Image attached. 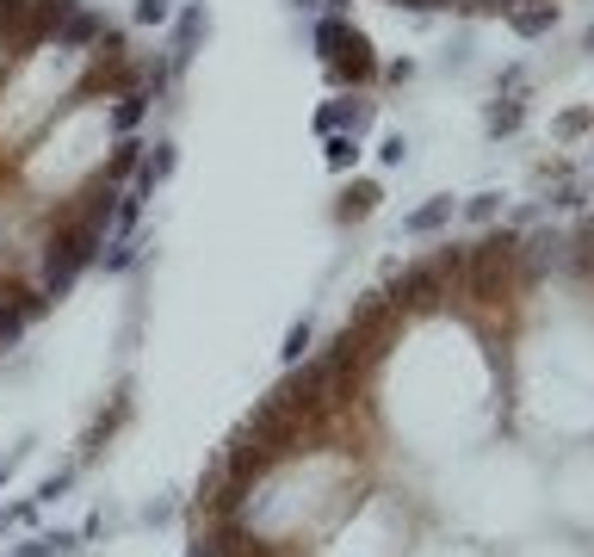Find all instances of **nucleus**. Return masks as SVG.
Wrapping results in <instances>:
<instances>
[{
	"mask_svg": "<svg viewBox=\"0 0 594 557\" xmlns=\"http://www.w3.org/2000/svg\"><path fill=\"white\" fill-rule=\"evenodd\" d=\"M316 57H323V75L341 87V94H372L378 87V50L365 38L360 25L347 20V7L335 0L323 20H316Z\"/></svg>",
	"mask_w": 594,
	"mask_h": 557,
	"instance_id": "nucleus-1",
	"label": "nucleus"
},
{
	"mask_svg": "<svg viewBox=\"0 0 594 557\" xmlns=\"http://www.w3.org/2000/svg\"><path fill=\"white\" fill-rule=\"evenodd\" d=\"M131 415H136V397H131V385H118V390H112V403H106V409L94 415V422L81 427V452H75V464H81V471L106 459V446H112L118 434L131 427Z\"/></svg>",
	"mask_w": 594,
	"mask_h": 557,
	"instance_id": "nucleus-2",
	"label": "nucleus"
},
{
	"mask_svg": "<svg viewBox=\"0 0 594 557\" xmlns=\"http://www.w3.org/2000/svg\"><path fill=\"white\" fill-rule=\"evenodd\" d=\"M372 118H378V99L372 94H341V99H328L323 112H316V131L323 136H365L372 131Z\"/></svg>",
	"mask_w": 594,
	"mask_h": 557,
	"instance_id": "nucleus-3",
	"label": "nucleus"
},
{
	"mask_svg": "<svg viewBox=\"0 0 594 557\" xmlns=\"http://www.w3.org/2000/svg\"><path fill=\"white\" fill-rule=\"evenodd\" d=\"M106 32H112V20H106L99 7H87V0H81L75 13L57 25V38H50V44H62V50H99V44H106Z\"/></svg>",
	"mask_w": 594,
	"mask_h": 557,
	"instance_id": "nucleus-4",
	"label": "nucleus"
},
{
	"mask_svg": "<svg viewBox=\"0 0 594 557\" xmlns=\"http://www.w3.org/2000/svg\"><path fill=\"white\" fill-rule=\"evenodd\" d=\"M7 557H81V533L38 526V533H25L20 545H7Z\"/></svg>",
	"mask_w": 594,
	"mask_h": 557,
	"instance_id": "nucleus-5",
	"label": "nucleus"
},
{
	"mask_svg": "<svg viewBox=\"0 0 594 557\" xmlns=\"http://www.w3.org/2000/svg\"><path fill=\"white\" fill-rule=\"evenodd\" d=\"M378 205H384L378 180H353V186H341V198H335V223H365Z\"/></svg>",
	"mask_w": 594,
	"mask_h": 557,
	"instance_id": "nucleus-6",
	"label": "nucleus"
},
{
	"mask_svg": "<svg viewBox=\"0 0 594 557\" xmlns=\"http://www.w3.org/2000/svg\"><path fill=\"white\" fill-rule=\"evenodd\" d=\"M501 20L514 25L520 38H545V32L557 25V0H520V7H508V13H501Z\"/></svg>",
	"mask_w": 594,
	"mask_h": 557,
	"instance_id": "nucleus-7",
	"label": "nucleus"
},
{
	"mask_svg": "<svg viewBox=\"0 0 594 557\" xmlns=\"http://www.w3.org/2000/svg\"><path fill=\"white\" fill-rule=\"evenodd\" d=\"M452 217H459V198L440 193V198H427V205H415V211L403 217V235H434V230H446Z\"/></svg>",
	"mask_w": 594,
	"mask_h": 557,
	"instance_id": "nucleus-8",
	"label": "nucleus"
},
{
	"mask_svg": "<svg viewBox=\"0 0 594 557\" xmlns=\"http://www.w3.org/2000/svg\"><path fill=\"white\" fill-rule=\"evenodd\" d=\"M520 124H526V99H496V106H489V118H483V131L489 136H514Z\"/></svg>",
	"mask_w": 594,
	"mask_h": 557,
	"instance_id": "nucleus-9",
	"label": "nucleus"
},
{
	"mask_svg": "<svg viewBox=\"0 0 594 557\" xmlns=\"http://www.w3.org/2000/svg\"><path fill=\"white\" fill-rule=\"evenodd\" d=\"M75 483H81V464H75V459H69V464H57L50 477H38V501H44V508H57V501L69 496Z\"/></svg>",
	"mask_w": 594,
	"mask_h": 557,
	"instance_id": "nucleus-10",
	"label": "nucleus"
},
{
	"mask_svg": "<svg viewBox=\"0 0 594 557\" xmlns=\"http://www.w3.org/2000/svg\"><path fill=\"white\" fill-rule=\"evenodd\" d=\"M310 347H316V328H310V323H291L286 328V347H279V360L298 365V360H310Z\"/></svg>",
	"mask_w": 594,
	"mask_h": 557,
	"instance_id": "nucleus-11",
	"label": "nucleus"
},
{
	"mask_svg": "<svg viewBox=\"0 0 594 557\" xmlns=\"http://www.w3.org/2000/svg\"><path fill=\"white\" fill-rule=\"evenodd\" d=\"M323 149H328V168L347 173L353 161H360V136H323Z\"/></svg>",
	"mask_w": 594,
	"mask_h": 557,
	"instance_id": "nucleus-12",
	"label": "nucleus"
},
{
	"mask_svg": "<svg viewBox=\"0 0 594 557\" xmlns=\"http://www.w3.org/2000/svg\"><path fill=\"white\" fill-rule=\"evenodd\" d=\"M131 20H136V25H155V32H161V25H173V0H136Z\"/></svg>",
	"mask_w": 594,
	"mask_h": 557,
	"instance_id": "nucleus-13",
	"label": "nucleus"
},
{
	"mask_svg": "<svg viewBox=\"0 0 594 557\" xmlns=\"http://www.w3.org/2000/svg\"><path fill=\"white\" fill-rule=\"evenodd\" d=\"M38 514H44V501L32 496V501H13L7 508V526H25V533H38Z\"/></svg>",
	"mask_w": 594,
	"mask_h": 557,
	"instance_id": "nucleus-14",
	"label": "nucleus"
},
{
	"mask_svg": "<svg viewBox=\"0 0 594 557\" xmlns=\"http://www.w3.org/2000/svg\"><path fill=\"white\" fill-rule=\"evenodd\" d=\"M459 211L471 217V223H489V217H496V193H471V198L459 205Z\"/></svg>",
	"mask_w": 594,
	"mask_h": 557,
	"instance_id": "nucleus-15",
	"label": "nucleus"
},
{
	"mask_svg": "<svg viewBox=\"0 0 594 557\" xmlns=\"http://www.w3.org/2000/svg\"><path fill=\"white\" fill-rule=\"evenodd\" d=\"M403 155H409V136H403V131H390V136L378 143V161H384V168H397Z\"/></svg>",
	"mask_w": 594,
	"mask_h": 557,
	"instance_id": "nucleus-16",
	"label": "nucleus"
},
{
	"mask_svg": "<svg viewBox=\"0 0 594 557\" xmlns=\"http://www.w3.org/2000/svg\"><path fill=\"white\" fill-rule=\"evenodd\" d=\"M589 124H594V112H589V106H575V112H563V118H557V136H582Z\"/></svg>",
	"mask_w": 594,
	"mask_h": 557,
	"instance_id": "nucleus-17",
	"label": "nucleus"
},
{
	"mask_svg": "<svg viewBox=\"0 0 594 557\" xmlns=\"http://www.w3.org/2000/svg\"><path fill=\"white\" fill-rule=\"evenodd\" d=\"M136 520H143V526H168V520H173V501H161V496L143 501V514H136Z\"/></svg>",
	"mask_w": 594,
	"mask_h": 557,
	"instance_id": "nucleus-18",
	"label": "nucleus"
},
{
	"mask_svg": "<svg viewBox=\"0 0 594 557\" xmlns=\"http://www.w3.org/2000/svg\"><path fill=\"white\" fill-rule=\"evenodd\" d=\"M390 7H409V13H434V7H459V0H390Z\"/></svg>",
	"mask_w": 594,
	"mask_h": 557,
	"instance_id": "nucleus-19",
	"label": "nucleus"
},
{
	"mask_svg": "<svg viewBox=\"0 0 594 557\" xmlns=\"http://www.w3.org/2000/svg\"><path fill=\"white\" fill-rule=\"evenodd\" d=\"M7 477H13V452H7V459H0V489H7Z\"/></svg>",
	"mask_w": 594,
	"mask_h": 557,
	"instance_id": "nucleus-20",
	"label": "nucleus"
},
{
	"mask_svg": "<svg viewBox=\"0 0 594 557\" xmlns=\"http://www.w3.org/2000/svg\"><path fill=\"white\" fill-rule=\"evenodd\" d=\"M0 533H7V508H0Z\"/></svg>",
	"mask_w": 594,
	"mask_h": 557,
	"instance_id": "nucleus-21",
	"label": "nucleus"
},
{
	"mask_svg": "<svg viewBox=\"0 0 594 557\" xmlns=\"http://www.w3.org/2000/svg\"><path fill=\"white\" fill-rule=\"evenodd\" d=\"M514 7H520V0H514Z\"/></svg>",
	"mask_w": 594,
	"mask_h": 557,
	"instance_id": "nucleus-22",
	"label": "nucleus"
}]
</instances>
